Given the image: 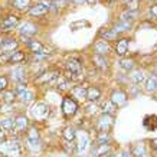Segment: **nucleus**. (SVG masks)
<instances>
[{
	"label": "nucleus",
	"instance_id": "nucleus-1",
	"mask_svg": "<svg viewBox=\"0 0 157 157\" xmlns=\"http://www.w3.org/2000/svg\"><path fill=\"white\" fill-rule=\"evenodd\" d=\"M63 76L69 81H79L84 78V63L79 58L71 56L63 63Z\"/></svg>",
	"mask_w": 157,
	"mask_h": 157
},
{
	"label": "nucleus",
	"instance_id": "nucleus-42",
	"mask_svg": "<svg viewBox=\"0 0 157 157\" xmlns=\"http://www.w3.org/2000/svg\"><path fill=\"white\" fill-rule=\"evenodd\" d=\"M78 26H90V23H88V22H85V20H78V22L71 23V29H74V30H76V28H78Z\"/></svg>",
	"mask_w": 157,
	"mask_h": 157
},
{
	"label": "nucleus",
	"instance_id": "nucleus-49",
	"mask_svg": "<svg viewBox=\"0 0 157 157\" xmlns=\"http://www.w3.org/2000/svg\"><path fill=\"white\" fill-rule=\"evenodd\" d=\"M85 2H86V3H88L90 6H94L97 2H98V0H85Z\"/></svg>",
	"mask_w": 157,
	"mask_h": 157
},
{
	"label": "nucleus",
	"instance_id": "nucleus-25",
	"mask_svg": "<svg viewBox=\"0 0 157 157\" xmlns=\"http://www.w3.org/2000/svg\"><path fill=\"white\" fill-rule=\"evenodd\" d=\"M98 38L101 40H105V42H113V40H117L120 38V35L109 28V29H102L100 33H98Z\"/></svg>",
	"mask_w": 157,
	"mask_h": 157
},
{
	"label": "nucleus",
	"instance_id": "nucleus-29",
	"mask_svg": "<svg viewBox=\"0 0 157 157\" xmlns=\"http://www.w3.org/2000/svg\"><path fill=\"white\" fill-rule=\"evenodd\" d=\"M131 28H133V23H128V22H123V20H117V22H114V25H113V30L114 32H117L118 35H121L123 32H128V30H131Z\"/></svg>",
	"mask_w": 157,
	"mask_h": 157
},
{
	"label": "nucleus",
	"instance_id": "nucleus-14",
	"mask_svg": "<svg viewBox=\"0 0 157 157\" xmlns=\"http://www.w3.org/2000/svg\"><path fill=\"white\" fill-rule=\"evenodd\" d=\"M130 48V39L128 38H118L115 40V46H114V52L115 55H118L120 58H124L128 53Z\"/></svg>",
	"mask_w": 157,
	"mask_h": 157
},
{
	"label": "nucleus",
	"instance_id": "nucleus-34",
	"mask_svg": "<svg viewBox=\"0 0 157 157\" xmlns=\"http://www.w3.org/2000/svg\"><path fill=\"white\" fill-rule=\"evenodd\" d=\"M26 48L30 51V53H39V52L46 51V49H45V46H43L39 40H36V39H32V40L28 43V46H26Z\"/></svg>",
	"mask_w": 157,
	"mask_h": 157
},
{
	"label": "nucleus",
	"instance_id": "nucleus-38",
	"mask_svg": "<svg viewBox=\"0 0 157 157\" xmlns=\"http://www.w3.org/2000/svg\"><path fill=\"white\" fill-rule=\"evenodd\" d=\"M94 144H111V136H109V133H97Z\"/></svg>",
	"mask_w": 157,
	"mask_h": 157
},
{
	"label": "nucleus",
	"instance_id": "nucleus-30",
	"mask_svg": "<svg viewBox=\"0 0 157 157\" xmlns=\"http://www.w3.org/2000/svg\"><path fill=\"white\" fill-rule=\"evenodd\" d=\"M130 79L133 84L136 85H141L143 82H146V74H144L143 69H137V71H131V75H130Z\"/></svg>",
	"mask_w": 157,
	"mask_h": 157
},
{
	"label": "nucleus",
	"instance_id": "nucleus-26",
	"mask_svg": "<svg viewBox=\"0 0 157 157\" xmlns=\"http://www.w3.org/2000/svg\"><path fill=\"white\" fill-rule=\"evenodd\" d=\"M0 125L3 127L7 136L9 137H13L14 136V121H13V117L10 118V117H5V118L0 120Z\"/></svg>",
	"mask_w": 157,
	"mask_h": 157
},
{
	"label": "nucleus",
	"instance_id": "nucleus-9",
	"mask_svg": "<svg viewBox=\"0 0 157 157\" xmlns=\"http://www.w3.org/2000/svg\"><path fill=\"white\" fill-rule=\"evenodd\" d=\"M19 46V40L9 35H2L0 38V53H10Z\"/></svg>",
	"mask_w": 157,
	"mask_h": 157
},
{
	"label": "nucleus",
	"instance_id": "nucleus-52",
	"mask_svg": "<svg viewBox=\"0 0 157 157\" xmlns=\"http://www.w3.org/2000/svg\"><path fill=\"white\" fill-rule=\"evenodd\" d=\"M108 157H118V154H109Z\"/></svg>",
	"mask_w": 157,
	"mask_h": 157
},
{
	"label": "nucleus",
	"instance_id": "nucleus-12",
	"mask_svg": "<svg viewBox=\"0 0 157 157\" xmlns=\"http://www.w3.org/2000/svg\"><path fill=\"white\" fill-rule=\"evenodd\" d=\"M113 104L118 108V107H123V105L127 104V100H128V95H127V92L123 90H120V88H117V90H114L111 94H109V98H108Z\"/></svg>",
	"mask_w": 157,
	"mask_h": 157
},
{
	"label": "nucleus",
	"instance_id": "nucleus-36",
	"mask_svg": "<svg viewBox=\"0 0 157 157\" xmlns=\"http://www.w3.org/2000/svg\"><path fill=\"white\" fill-rule=\"evenodd\" d=\"M144 88H146V91L147 92H156L157 91V78L154 75L148 76L147 79H146V84H144Z\"/></svg>",
	"mask_w": 157,
	"mask_h": 157
},
{
	"label": "nucleus",
	"instance_id": "nucleus-5",
	"mask_svg": "<svg viewBox=\"0 0 157 157\" xmlns=\"http://www.w3.org/2000/svg\"><path fill=\"white\" fill-rule=\"evenodd\" d=\"M75 153L76 154H85L90 151L92 141L86 130H76V138H75Z\"/></svg>",
	"mask_w": 157,
	"mask_h": 157
},
{
	"label": "nucleus",
	"instance_id": "nucleus-53",
	"mask_svg": "<svg viewBox=\"0 0 157 157\" xmlns=\"http://www.w3.org/2000/svg\"><path fill=\"white\" fill-rule=\"evenodd\" d=\"M0 157H6V156H3V154H0Z\"/></svg>",
	"mask_w": 157,
	"mask_h": 157
},
{
	"label": "nucleus",
	"instance_id": "nucleus-22",
	"mask_svg": "<svg viewBox=\"0 0 157 157\" xmlns=\"http://www.w3.org/2000/svg\"><path fill=\"white\" fill-rule=\"evenodd\" d=\"M33 5L32 0H10V6L17 12H26L30 9V6Z\"/></svg>",
	"mask_w": 157,
	"mask_h": 157
},
{
	"label": "nucleus",
	"instance_id": "nucleus-51",
	"mask_svg": "<svg viewBox=\"0 0 157 157\" xmlns=\"http://www.w3.org/2000/svg\"><path fill=\"white\" fill-rule=\"evenodd\" d=\"M154 157H157V148H153V153H151Z\"/></svg>",
	"mask_w": 157,
	"mask_h": 157
},
{
	"label": "nucleus",
	"instance_id": "nucleus-8",
	"mask_svg": "<svg viewBox=\"0 0 157 157\" xmlns=\"http://www.w3.org/2000/svg\"><path fill=\"white\" fill-rule=\"evenodd\" d=\"M114 127V117L107 114H101L95 121V130L97 133H111Z\"/></svg>",
	"mask_w": 157,
	"mask_h": 157
},
{
	"label": "nucleus",
	"instance_id": "nucleus-40",
	"mask_svg": "<svg viewBox=\"0 0 157 157\" xmlns=\"http://www.w3.org/2000/svg\"><path fill=\"white\" fill-rule=\"evenodd\" d=\"M7 86H9V78L6 75H0V92L6 91Z\"/></svg>",
	"mask_w": 157,
	"mask_h": 157
},
{
	"label": "nucleus",
	"instance_id": "nucleus-16",
	"mask_svg": "<svg viewBox=\"0 0 157 157\" xmlns=\"http://www.w3.org/2000/svg\"><path fill=\"white\" fill-rule=\"evenodd\" d=\"M92 65L101 72H108L111 63L107 56H101V55H92Z\"/></svg>",
	"mask_w": 157,
	"mask_h": 157
},
{
	"label": "nucleus",
	"instance_id": "nucleus-35",
	"mask_svg": "<svg viewBox=\"0 0 157 157\" xmlns=\"http://www.w3.org/2000/svg\"><path fill=\"white\" fill-rule=\"evenodd\" d=\"M17 100L22 101L23 104H29V102H33L35 101V94L32 92V91L29 90H25L23 92H20V94H17Z\"/></svg>",
	"mask_w": 157,
	"mask_h": 157
},
{
	"label": "nucleus",
	"instance_id": "nucleus-27",
	"mask_svg": "<svg viewBox=\"0 0 157 157\" xmlns=\"http://www.w3.org/2000/svg\"><path fill=\"white\" fill-rule=\"evenodd\" d=\"M62 137L67 143H74L76 138V128L72 125H67L65 128L62 130Z\"/></svg>",
	"mask_w": 157,
	"mask_h": 157
},
{
	"label": "nucleus",
	"instance_id": "nucleus-10",
	"mask_svg": "<svg viewBox=\"0 0 157 157\" xmlns=\"http://www.w3.org/2000/svg\"><path fill=\"white\" fill-rule=\"evenodd\" d=\"M14 121V137H19L22 134H25L28 131V128L30 127L29 125V120L25 114H17L13 117Z\"/></svg>",
	"mask_w": 157,
	"mask_h": 157
},
{
	"label": "nucleus",
	"instance_id": "nucleus-21",
	"mask_svg": "<svg viewBox=\"0 0 157 157\" xmlns=\"http://www.w3.org/2000/svg\"><path fill=\"white\" fill-rule=\"evenodd\" d=\"M102 97V91H101L100 86L97 85H90L86 88V100L90 102H95V101H100V98Z\"/></svg>",
	"mask_w": 157,
	"mask_h": 157
},
{
	"label": "nucleus",
	"instance_id": "nucleus-11",
	"mask_svg": "<svg viewBox=\"0 0 157 157\" xmlns=\"http://www.w3.org/2000/svg\"><path fill=\"white\" fill-rule=\"evenodd\" d=\"M91 157H108L109 154H113V148L111 144H94L90 148Z\"/></svg>",
	"mask_w": 157,
	"mask_h": 157
},
{
	"label": "nucleus",
	"instance_id": "nucleus-2",
	"mask_svg": "<svg viewBox=\"0 0 157 157\" xmlns=\"http://www.w3.org/2000/svg\"><path fill=\"white\" fill-rule=\"evenodd\" d=\"M22 144L19 137H7L0 140V154L6 157H22Z\"/></svg>",
	"mask_w": 157,
	"mask_h": 157
},
{
	"label": "nucleus",
	"instance_id": "nucleus-46",
	"mask_svg": "<svg viewBox=\"0 0 157 157\" xmlns=\"http://www.w3.org/2000/svg\"><path fill=\"white\" fill-rule=\"evenodd\" d=\"M118 157H131V153H130V150H123L118 154Z\"/></svg>",
	"mask_w": 157,
	"mask_h": 157
},
{
	"label": "nucleus",
	"instance_id": "nucleus-54",
	"mask_svg": "<svg viewBox=\"0 0 157 157\" xmlns=\"http://www.w3.org/2000/svg\"><path fill=\"white\" fill-rule=\"evenodd\" d=\"M123 2H125V0H123Z\"/></svg>",
	"mask_w": 157,
	"mask_h": 157
},
{
	"label": "nucleus",
	"instance_id": "nucleus-44",
	"mask_svg": "<svg viewBox=\"0 0 157 157\" xmlns=\"http://www.w3.org/2000/svg\"><path fill=\"white\" fill-rule=\"evenodd\" d=\"M19 39H20V42L25 43L26 46H28V43L32 40V38H30V36H26V35H19Z\"/></svg>",
	"mask_w": 157,
	"mask_h": 157
},
{
	"label": "nucleus",
	"instance_id": "nucleus-28",
	"mask_svg": "<svg viewBox=\"0 0 157 157\" xmlns=\"http://www.w3.org/2000/svg\"><path fill=\"white\" fill-rule=\"evenodd\" d=\"M120 68L125 72H131L136 67V61H134L133 58H128V56H124V58H120Z\"/></svg>",
	"mask_w": 157,
	"mask_h": 157
},
{
	"label": "nucleus",
	"instance_id": "nucleus-37",
	"mask_svg": "<svg viewBox=\"0 0 157 157\" xmlns=\"http://www.w3.org/2000/svg\"><path fill=\"white\" fill-rule=\"evenodd\" d=\"M138 17L137 12H128V10H124L123 13L120 14L118 20H123V22H128V23H133L134 20Z\"/></svg>",
	"mask_w": 157,
	"mask_h": 157
},
{
	"label": "nucleus",
	"instance_id": "nucleus-39",
	"mask_svg": "<svg viewBox=\"0 0 157 157\" xmlns=\"http://www.w3.org/2000/svg\"><path fill=\"white\" fill-rule=\"evenodd\" d=\"M138 9H140V0H125L124 2V10L138 12Z\"/></svg>",
	"mask_w": 157,
	"mask_h": 157
},
{
	"label": "nucleus",
	"instance_id": "nucleus-48",
	"mask_svg": "<svg viewBox=\"0 0 157 157\" xmlns=\"http://www.w3.org/2000/svg\"><path fill=\"white\" fill-rule=\"evenodd\" d=\"M102 2H104L105 5H108V6H111V5H114L115 3V0H102Z\"/></svg>",
	"mask_w": 157,
	"mask_h": 157
},
{
	"label": "nucleus",
	"instance_id": "nucleus-17",
	"mask_svg": "<svg viewBox=\"0 0 157 157\" xmlns=\"http://www.w3.org/2000/svg\"><path fill=\"white\" fill-rule=\"evenodd\" d=\"M92 51H94V55L107 56V55L111 52V45H109V42H105V40H101V39H98V40L94 43Z\"/></svg>",
	"mask_w": 157,
	"mask_h": 157
},
{
	"label": "nucleus",
	"instance_id": "nucleus-55",
	"mask_svg": "<svg viewBox=\"0 0 157 157\" xmlns=\"http://www.w3.org/2000/svg\"><path fill=\"white\" fill-rule=\"evenodd\" d=\"M33 157H36V156H33Z\"/></svg>",
	"mask_w": 157,
	"mask_h": 157
},
{
	"label": "nucleus",
	"instance_id": "nucleus-20",
	"mask_svg": "<svg viewBox=\"0 0 157 157\" xmlns=\"http://www.w3.org/2000/svg\"><path fill=\"white\" fill-rule=\"evenodd\" d=\"M28 56H26V53L23 51H20V49H16L13 52L7 53V59H6V63H10V65H13V63H22L23 61H26Z\"/></svg>",
	"mask_w": 157,
	"mask_h": 157
},
{
	"label": "nucleus",
	"instance_id": "nucleus-41",
	"mask_svg": "<svg viewBox=\"0 0 157 157\" xmlns=\"http://www.w3.org/2000/svg\"><path fill=\"white\" fill-rule=\"evenodd\" d=\"M98 109H100V108H98V107H97L94 102H90V105L86 107V113H88L90 115H95Z\"/></svg>",
	"mask_w": 157,
	"mask_h": 157
},
{
	"label": "nucleus",
	"instance_id": "nucleus-18",
	"mask_svg": "<svg viewBox=\"0 0 157 157\" xmlns=\"http://www.w3.org/2000/svg\"><path fill=\"white\" fill-rule=\"evenodd\" d=\"M10 75H12V79H13L16 84H26L28 74H26L25 67H22V65L13 68V69H12V72H10Z\"/></svg>",
	"mask_w": 157,
	"mask_h": 157
},
{
	"label": "nucleus",
	"instance_id": "nucleus-45",
	"mask_svg": "<svg viewBox=\"0 0 157 157\" xmlns=\"http://www.w3.org/2000/svg\"><path fill=\"white\" fill-rule=\"evenodd\" d=\"M9 136H7V133H6L5 130H3V127L0 125V140H5V138H7Z\"/></svg>",
	"mask_w": 157,
	"mask_h": 157
},
{
	"label": "nucleus",
	"instance_id": "nucleus-31",
	"mask_svg": "<svg viewBox=\"0 0 157 157\" xmlns=\"http://www.w3.org/2000/svg\"><path fill=\"white\" fill-rule=\"evenodd\" d=\"M16 100H17V97H16L14 90H9V88H7L6 91H3V92H2V102H3V104L12 105Z\"/></svg>",
	"mask_w": 157,
	"mask_h": 157
},
{
	"label": "nucleus",
	"instance_id": "nucleus-24",
	"mask_svg": "<svg viewBox=\"0 0 157 157\" xmlns=\"http://www.w3.org/2000/svg\"><path fill=\"white\" fill-rule=\"evenodd\" d=\"M71 97L76 101H84L86 100V88L84 85H75L71 90Z\"/></svg>",
	"mask_w": 157,
	"mask_h": 157
},
{
	"label": "nucleus",
	"instance_id": "nucleus-33",
	"mask_svg": "<svg viewBox=\"0 0 157 157\" xmlns=\"http://www.w3.org/2000/svg\"><path fill=\"white\" fill-rule=\"evenodd\" d=\"M55 84H56V88L59 91H68V90H71V81H69L68 78H65L63 75H59V76H58V79L55 81Z\"/></svg>",
	"mask_w": 157,
	"mask_h": 157
},
{
	"label": "nucleus",
	"instance_id": "nucleus-7",
	"mask_svg": "<svg viewBox=\"0 0 157 157\" xmlns=\"http://www.w3.org/2000/svg\"><path fill=\"white\" fill-rule=\"evenodd\" d=\"M30 114L33 117L35 121H46L51 115V107L46 102H36L33 104V107L30 108Z\"/></svg>",
	"mask_w": 157,
	"mask_h": 157
},
{
	"label": "nucleus",
	"instance_id": "nucleus-43",
	"mask_svg": "<svg viewBox=\"0 0 157 157\" xmlns=\"http://www.w3.org/2000/svg\"><path fill=\"white\" fill-rule=\"evenodd\" d=\"M148 13H150V16H151V17L157 19V5H151V6H150V7H148Z\"/></svg>",
	"mask_w": 157,
	"mask_h": 157
},
{
	"label": "nucleus",
	"instance_id": "nucleus-19",
	"mask_svg": "<svg viewBox=\"0 0 157 157\" xmlns=\"http://www.w3.org/2000/svg\"><path fill=\"white\" fill-rule=\"evenodd\" d=\"M61 75V72L58 69H49V71L43 72L42 75H39L38 82L39 84H52L58 79V76Z\"/></svg>",
	"mask_w": 157,
	"mask_h": 157
},
{
	"label": "nucleus",
	"instance_id": "nucleus-6",
	"mask_svg": "<svg viewBox=\"0 0 157 157\" xmlns=\"http://www.w3.org/2000/svg\"><path fill=\"white\" fill-rule=\"evenodd\" d=\"M62 114L65 118H72L74 115H76L78 109H79V105H78V101L74 100L71 95H65L62 98Z\"/></svg>",
	"mask_w": 157,
	"mask_h": 157
},
{
	"label": "nucleus",
	"instance_id": "nucleus-3",
	"mask_svg": "<svg viewBox=\"0 0 157 157\" xmlns=\"http://www.w3.org/2000/svg\"><path fill=\"white\" fill-rule=\"evenodd\" d=\"M25 146L29 151L36 153L40 150V136L35 125H30L28 131L25 133Z\"/></svg>",
	"mask_w": 157,
	"mask_h": 157
},
{
	"label": "nucleus",
	"instance_id": "nucleus-47",
	"mask_svg": "<svg viewBox=\"0 0 157 157\" xmlns=\"http://www.w3.org/2000/svg\"><path fill=\"white\" fill-rule=\"evenodd\" d=\"M150 144H151V148H157V138L150 140Z\"/></svg>",
	"mask_w": 157,
	"mask_h": 157
},
{
	"label": "nucleus",
	"instance_id": "nucleus-23",
	"mask_svg": "<svg viewBox=\"0 0 157 157\" xmlns=\"http://www.w3.org/2000/svg\"><path fill=\"white\" fill-rule=\"evenodd\" d=\"M117 107H115L113 102L109 100H104L101 101L100 104V111L102 113V114H107V115H111V117H114L115 114H117Z\"/></svg>",
	"mask_w": 157,
	"mask_h": 157
},
{
	"label": "nucleus",
	"instance_id": "nucleus-50",
	"mask_svg": "<svg viewBox=\"0 0 157 157\" xmlns=\"http://www.w3.org/2000/svg\"><path fill=\"white\" fill-rule=\"evenodd\" d=\"M72 3H75V5H81V3H84L85 0H71Z\"/></svg>",
	"mask_w": 157,
	"mask_h": 157
},
{
	"label": "nucleus",
	"instance_id": "nucleus-13",
	"mask_svg": "<svg viewBox=\"0 0 157 157\" xmlns=\"http://www.w3.org/2000/svg\"><path fill=\"white\" fill-rule=\"evenodd\" d=\"M16 29L19 30L20 35H26V36H30V38L39 32L38 26H36L33 22H29V20H23V22H20L19 26H17Z\"/></svg>",
	"mask_w": 157,
	"mask_h": 157
},
{
	"label": "nucleus",
	"instance_id": "nucleus-32",
	"mask_svg": "<svg viewBox=\"0 0 157 157\" xmlns=\"http://www.w3.org/2000/svg\"><path fill=\"white\" fill-rule=\"evenodd\" d=\"M130 153H131V157H147V148H146V144H143V143L136 144V146L130 150Z\"/></svg>",
	"mask_w": 157,
	"mask_h": 157
},
{
	"label": "nucleus",
	"instance_id": "nucleus-4",
	"mask_svg": "<svg viewBox=\"0 0 157 157\" xmlns=\"http://www.w3.org/2000/svg\"><path fill=\"white\" fill-rule=\"evenodd\" d=\"M22 22V17H20L19 13H14V12H10V13H6L2 20H0V33H9L13 29H16L19 26V23Z\"/></svg>",
	"mask_w": 157,
	"mask_h": 157
},
{
	"label": "nucleus",
	"instance_id": "nucleus-15",
	"mask_svg": "<svg viewBox=\"0 0 157 157\" xmlns=\"http://www.w3.org/2000/svg\"><path fill=\"white\" fill-rule=\"evenodd\" d=\"M51 10L46 7V6L43 5V3H40V2H36V3H33V5L30 6V9L28 10V14L29 16H32V17H42V16H45V14H48Z\"/></svg>",
	"mask_w": 157,
	"mask_h": 157
}]
</instances>
